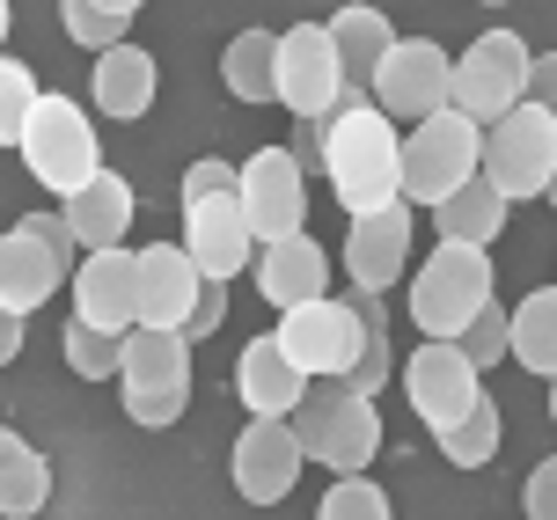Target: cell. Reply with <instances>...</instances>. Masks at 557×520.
Here are the masks:
<instances>
[{
    "mask_svg": "<svg viewBox=\"0 0 557 520\" xmlns=\"http://www.w3.org/2000/svg\"><path fill=\"white\" fill-rule=\"evenodd\" d=\"M45 498H52V462L15 425H0V513L29 520V513H45Z\"/></svg>",
    "mask_w": 557,
    "mask_h": 520,
    "instance_id": "4316f807",
    "label": "cell"
},
{
    "mask_svg": "<svg viewBox=\"0 0 557 520\" xmlns=\"http://www.w3.org/2000/svg\"><path fill=\"white\" fill-rule=\"evenodd\" d=\"M257 272V294L272 308H294V301H315V294H331V249L315 243L308 227H294V235H272V243H257L250 257Z\"/></svg>",
    "mask_w": 557,
    "mask_h": 520,
    "instance_id": "e0dca14e",
    "label": "cell"
},
{
    "mask_svg": "<svg viewBox=\"0 0 557 520\" xmlns=\"http://www.w3.org/2000/svg\"><path fill=\"white\" fill-rule=\"evenodd\" d=\"M433 213V227H441L447 243H499V227H506V198H499V184L476 169V176H462L455 191L441 198V206H425Z\"/></svg>",
    "mask_w": 557,
    "mask_h": 520,
    "instance_id": "603a6c76",
    "label": "cell"
},
{
    "mask_svg": "<svg viewBox=\"0 0 557 520\" xmlns=\"http://www.w3.org/2000/svg\"><path fill=\"white\" fill-rule=\"evenodd\" d=\"M286 425H294L308 462H323L331 476L367 469L374 455H382V411H374V396L331 382V374H315V382L301 388V404L286 411Z\"/></svg>",
    "mask_w": 557,
    "mask_h": 520,
    "instance_id": "7a4b0ae2",
    "label": "cell"
},
{
    "mask_svg": "<svg viewBox=\"0 0 557 520\" xmlns=\"http://www.w3.org/2000/svg\"><path fill=\"white\" fill-rule=\"evenodd\" d=\"M184 249L206 278H235L257 257V227L243 213V191H213V198H184Z\"/></svg>",
    "mask_w": 557,
    "mask_h": 520,
    "instance_id": "5bb4252c",
    "label": "cell"
},
{
    "mask_svg": "<svg viewBox=\"0 0 557 520\" xmlns=\"http://www.w3.org/2000/svg\"><path fill=\"white\" fill-rule=\"evenodd\" d=\"M550 425H557V374H550Z\"/></svg>",
    "mask_w": 557,
    "mask_h": 520,
    "instance_id": "f6af8a7d",
    "label": "cell"
},
{
    "mask_svg": "<svg viewBox=\"0 0 557 520\" xmlns=\"http://www.w3.org/2000/svg\"><path fill=\"white\" fill-rule=\"evenodd\" d=\"M492 8H506V0H492Z\"/></svg>",
    "mask_w": 557,
    "mask_h": 520,
    "instance_id": "7dc6e473",
    "label": "cell"
},
{
    "mask_svg": "<svg viewBox=\"0 0 557 520\" xmlns=\"http://www.w3.org/2000/svg\"><path fill=\"white\" fill-rule=\"evenodd\" d=\"M484 301H492V257H484V243H447L441 235V249L411 272V323L425 337H462Z\"/></svg>",
    "mask_w": 557,
    "mask_h": 520,
    "instance_id": "277c9868",
    "label": "cell"
},
{
    "mask_svg": "<svg viewBox=\"0 0 557 520\" xmlns=\"http://www.w3.org/2000/svg\"><path fill=\"white\" fill-rule=\"evenodd\" d=\"M45 88H37V74H29L23 59H8L0 52V147H15L23 139V117H29V103H37Z\"/></svg>",
    "mask_w": 557,
    "mask_h": 520,
    "instance_id": "d6a6232c",
    "label": "cell"
},
{
    "mask_svg": "<svg viewBox=\"0 0 557 520\" xmlns=\"http://www.w3.org/2000/svg\"><path fill=\"white\" fill-rule=\"evenodd\" d=\"M404 396H411V418L425 433H441L484 396V367H476L455 337H425L411 359H404Z\"/></svg>",
    "mask_w": 557,
    "mask_h": 520,
    "instance_id": "9c48e42d",
    "label": "cell"
},
{
    "mask_svg": "<svg viewBox=\"0 0 557 520\" xmlns=\"http://www.w3.org/2000/svg\"><path fill=\"white\" fill-rule=\"evenodd\" d=\"M301 388H308V374L286 359V345H278L272 330L243 345V359H235V396H243L250 418H286L301 404Z\"/></svg>",
    "mask_w": 557,
    "mask_h": 520,
    "instance_id": "d6986e66",
    "label": "cell"
},
{
    "mask_svg": "<svg viewBox=\"0 0 557 520\" xmlns=\"http://www.w3.org/2000/svg\"><path fill=\"white\" fill-rule=\"evenodd\" d=\"M301 439L286 418H250L243 433H235V455H227V476H235V492L250 498V506H278V498L301 484Z\"/></svg>",
    "mask_w": 557,
    "mask_h": 520,
    "instance_id": "4fadbf2b",
    "label": "cell"
},
{
    "mask_svg": "<svg viewBox=\"0 0 557 520\" xmlns=\"http://www.w3.org/2000/svg\"><path fill=\"white\" fill-rule=\"evenodd\" d=\"M15 154L29 162V176H37V184H45L52 198H66L74 184H88V176L103 169V147H96V125H88V110H82V103H66V96H37V103H29Z\"/></svg>",
    "mask_w": 557,
    "mask_h": 520,
    "instance_id": "5b68a950",
    "label": "cell"
},
{
    "mask_svg": "<svg viewBox=\"0 0 557 520\" xmlns=\"http://www.w3.org/2000/svg\"><path fill=\"white\" fill-rule=\"evenodd\" d=\"M529 37L521 29H484V37H470V52L455 59V82H447V103L470 110L476 125H492V117H506V110L529 96Z\"/></svg>",
    "mask_w": 557,
    "mask_h": 520,
    "instance_id": "ba28073f",
    "label": "cell"
},
{
    "mask_svg": "<svg viewBox=\"0 0 557 520\" xmlns=\"http://www.w3.org/2000/svg\"><path fill=\"white\" fill-rule=\"evenodd\" d=\"M23 323H29V315H15V308L0 301V367H8V359L23 352Z\"/></svg>",
    "mask_w": 557,
    "mask_h": 520,
    "instance_id": "b9f144b4",
    "label": "cell"
},
{
    "mask_svg": "<svg viewBox=\"0 0 557 520\" xmlns=\"http://www.w3.org/2000/svg\"><path fill=\"white\" fill-rule=\"evenodd\" d=\"M29 235H45V249H52L59 264L74 272V257H82V243H74V227H66V213H23Z\"/></svg>",
    "mask_w": 557,
    "mask_h": 520,
    "instance_id": "8d00e7d4",
    "label": "cell"
},
{
    "mask_svg": "<svg viewBox=\"0 0 557 520\" xmlns=\"http://www.w3.org/2000/svg\"><path fill=\"white\" fill-rule=\"evenodd\" d=\"M323 184L337 191L345 213H374L404 198V133L396 117L367 88H345L331 110V139H323Z\"/></svg>",
    "mask_w": 557,
    "mask_h": 520,
    "instance_id": "6da1fadb",
    "label": "cell"
},
{
    "mask_svg": "<svg viewBox=\"0 0 557 520\" xmlns=\"http://www.w3.org/2000/svg\"><path fill=\"white\" fill-rule=\"evenodd\" d=\"M529 103H543L557 117V52H535L529 59Z\"/></svg>",
    "mask_w": 557,
    "mask_h": 520,
    "instance_id": "60d3db41",
    "label": "cell"
},
{
    "mask_svg": "<svg viewBox=\"0 0 557 520\" xmlns=\"http://www.w3.org/2000/svg\"><path fill=\"white\" fill-rule=\"evenodd\" d=\"M323 520H389V492L367 476V469H345V476H331V492H323V506H315Z\"/></svg>",
    "mask_w": 557,
    "mask_h": 520,
    "instance_id": "f546056e",
    "label": "cell"
},
{
    "mask_svg": "<svg viewBox=\"0 0 557 520\" xmlns=\"http://www.w3.org/2000/svg\"><path fill=\"white\" fill-rule=\"evenodd\" d=\"M331 45H337V66H345V88H367L374 82V66H382V52L396 45V29L382 8H367V0H345L331 15Z\"/></svg>",
    "mask_w": 557,
    "mask_h": 520,
    "instance_id": "d4e9b609",
    "label": "cell"
},
{
    "mask_svg": "<svg viewBox=\"0 0 557 520\" xmlns=\"http://www.w3.org/2000/svg\"><path fill=\"white\" fill-rule=\"evenodd\" d=\"M447 82H455V59H447L441 45H425V37H396L389 52H382V66H374L367 96L389 110L396 125H418V117H433V110L447 103Z\"/></svg>",
    "mask_w": 557,
    "mask_h": 520,
    "instance_id": "8fae6325",
    "label": "cell"
},
{
    "mask_svg": "<svg viewBox=\"0 0 557 520\" xmlns=\"http://www.w3.org/2000/svg\"><path fill=\"white\" fill-rule=\"evenodd\" d=\"M184 411H191V382H125V418L147 425V433L176 425Z\"/></svg>",
    "mask_w": 557,
    "mask_h": 520,
    "instance_id": "1f68e13d",
    "label": "cell"
},
{
    "mask_svg": "<svg viewBox=\"0 0 557 520\" xmlns=\"http://www.w3.org/2000/svg\"><path fill=\"white\" fill-rule=\"evenodd\" d=\"M411 198H396V206H374V213H352L345 220V272L352 286H374V294H389L396 278L411 272Z\"/></svg>",
    "mask_w": 557,
    "mask_h": 520,
    "instance_id": "9a60e30c",
    "label": "cell"
},
{
    "mask_svg": "<svg viewBox=\"0 0 557 520\" xmlns=\"http://www.w3.org/2000/svg\"><path fill=\"white\" fill-rule=\"evenodd\" d=\"M59 206H66V227H74V243H82V249L125 243V227H133V213H139L133 184H125L117 169H96V176H88V184H74Z\"/></svg>",
    "mask_w": 557,
    "mask_h": 520,
    "instance_id": "44dd1931",
    "label": "cell"
},
{
    "mask_svg": "<svg viewBox=\"0 0 557 520\" xmlns=\"http://www.w3.org/2000/svg\"><path fill=\"white\" fill-rule=\"evenodd\" d=\"M476 169L499 184L506 206L543 198V191H550V169H557V117L543 103H529V96H521L506 117H492V125H484V154H476Z\"/></svg>",
    "mask_w": 557,
    "mask_h": 520,
    "instance_id": "8992f818",
    "label": "cell"
},
{
    "mask_svg": "<svg viewBox=\"0 0 557 520\" xmlns=\"http://www.w3.org/2000/svg\"><path fill=\"white\" fill-rule=\"evenodd\" d=\"M133 264H139V323L184 330L198 286H206V272L191 264V249L184 243H147V249H133Z\"/></svg>",
    "mask_w": 557,
    "mask_h": 520,
    "instance_id": "ac0fdd59",
    "label": "cell"
},
{
    "mask_svg": "<svg viewBox=\"0 0 557 520\" xmlns=\"http://www.w3.org/2000/svg\"><path fill=\"white\" fill-rule=\"evenodd\" d=\"M476 154H484V125H476L470 110L441 103L433 117H418L411 139H404V198H411L418 213L441 206L462 176H476Z\"/></svg>",
    "mask_w": 557,
    "mask_h": 520,
    "instance_id": "52a82bcc",
    "label": "cell"
},
{
    "mask_svg": "<svg viewBox=\"0 0 557 520\" xmlns=\"http://www.w3.org/2000/svg\"><path fill=\"white\" fill-rule=\"evenodd\" d=\"M235 191H243V213H250L257 243L308 227V169L294 162V147H257L243 162V176H235Z\"/></svg>",
    "mask_w": 557,
    "mask_h": 520,
    "instance_id": "7c38bea8",
    "label": "cell"
},
{
    "mask_svg": "<svg viewBox=\"0 0 557 520\" xmlns=\"http://www.w3.org/2000/svg\"><path fill=\"white\" fill-rule=\"evenodd\" d=\"M455 345H462L476 367H499V359H506V308H499V301H484V308L470 315V330L455 337Z\"/></svg>",
    "mask_w": 557,
    "mask_h": 520,
    "instance_id": "e575fe53",
    "label": "cell"
},
{
    "mask_svg": "<svg viewBox=\"0 0 557 520\" xmlns=\"http://www.w3.org/2000/svg\"><path fill=\"white\" fill-rule=\"evenodd\" d=\"M272 337L286 345V359L301 367L308 382H315V374L345 382V374L367 359V286H352V294H315V301L278 308Z\"/></svg>",
    "mask_w": 557,
    "mask_h": 520,
    "instance_id": "3957f363",
    "label": "cell"
},
{
    "mask_svg": "<svg viewBox=\"0 0 557 520\" xmlns=\"http://www.w3.org/2000/svg\"><path fill=\"white\" fill-rule=\"evenodd\" d=\"M117 382H191V337L169 323H133L117 345Z\"/></svg>",
    "mask_w": 557,
    "mask_h": 520,
    "instance_id": "484cf974",
    "label": "cell"
},
{
    "mask_svg": "<svg viewBox=\"0 0 557 520\" xmlns=\"http://www.w3.org/2000/svg\"><path fill=\"white\" fill-rule=\"evenodd\" d=\"M323 139H331V110L323 117H294V162L323 169Z\"/></svg>",
    "mask_w": 557,
    "mask_h": 520,
    "instance_id": "ab89813d",
    "label": "cell"
},
{
    "mask_svg": "<svg viewBox=\"0 0 557 520\" xmlns=\"http://www.w3.org/2000/svg\"><path fill=\"white\" fill-rule=\"evenodd\" d=\"M227 323V278H206V286H198V301H191V315H184V337H213V330Z\"/></svg>",
    "mask_w": 557,
    "mask_h": 520,
    "instance_id": "d590c367",
    "label": "cell"
},
{
    "mask_svg": "<svg viewBox=\"0 0 557 520\" xmlns=\"http://www.w3.org/2000/svg\"><path fill=\"white\" fill-rule=\"evenodd\" d=\"M521 506H529V520H557V455L529 469V484H521Z\"/></svg>",
    "mask_w": 557,
    "mask_h": 520,
    "instance_id": "74e56055",
    "label": "cell"
},
{
    "mask_svg": "<svg viewBox=\"0 0 557 520\" xmlns=\"http://www.w3.org/2000/svg\"><path fill=\"white\" fill-rule=\"evenodd\" d=\"M272 103H286L294 117H323L345 96V66H337L331 23H294L278 29V74H272Z\"/></svg>",
    "mask_w": 557,
    "mask_h": 520,
    "instance_id": "30bf717a",
    "label": "cell"
},
{
    "mask_svg": "<svg viewBox=\"0 0 557 520\" xmlns=\"http://www.w3.org/2000/svg\"><path fill=\"white\" fill-rule=\"evenodd\" d=\"M499 439H506L499 404H492V396H476V404L455 418V425H441V433H433V447H441L455 469H484L492 455H499Z\"/></svg>",
    "mask_w": 557,
    "mask_h": 520,
    "instance_id": "f1b7e54d",
    "label": "cell"
},
{
    "mask_svg": "<svg viewBox=\"0 0 557 520\" xmlns=\"http://www.w3.org/2000/svg\"><path fill=\"white\" fill-rule=\"evenodd\" d=\"M543 198H550V206H557V169H550V191H543Z\"/></svg>",
    "mask_w": 557,
    "mask_h": 520,
    "instance_id": "bcb514c9",
    "label": "cell"
},
{
    "mask_svg": "<svg viewBox=\"0 0 557 520\" xmlns=\"http://www.w3.org/2000/svg\"><path fill=\"white\" fill-rule=\"evenodd\" d=\"M506 359L543 374V382L557 374V278L550 286H529L521 308H506Z\"/></svg>",
    "mask_w": 557,
    "mask_h": 520,
    "instance_id": "cb8c5ba5",
    "label": "cell"
},
{
    "mask_svg": "<svg viewBox=\"0 0 557 520\" xmlns=\"http://www.w3.org/2000/svg\"><path fill=\"white\" fill-rule=\"evenodd\" d=\"M8 29H15V8L0 0V52H8Z\"/></svg>",
    "mask_w": 557,
    "mask_h": 520,
    "instance_id": "ee69618b",
    "label": "cell"
},
{
    "mask_svg": "<svg viewBox=\"0 0 557 520\" xmlns=\"http://www.w3.org/2000/svg\"><path fill=\"white\" fill-rule=\"evenodd\" d=\"M74 315L96 330H133L139 323V264L125 243H103V249H82L74 257Z\"/></svg>",
    "mask_w": 557,
    "mask_h": 520,
    "instance_id": "2e32d148",
    "label": "cell"
},
{
    "mask_svg": "<svg viewBox=\"0 0 557 520\" xmlns=\"http://www.w3.org/2000/svg\"><path fill=\"white\" fill-rule=\"evenodd\" d=\"M117 345H125V330H96V323H66V367L82 374V382H117Z\"/></svg>",
    "mask_w": 557,
    "mask_h": 520,
    "instance_id": "4dcf8cb0",
    "label": "cell"
},
{
    "mask_svg": "<svg viewBox=\"0 0 557 520\" xmlns=\"http://www.w3.org/2000/svg\"><path fill=\"white\" fill-rule=\"evenodd\" d=\"M59 278H66V264L45 249V235H29L23 220H15L0 235V301L15 308V315H37L59 294Z\"/></svg>",
    "mask_w": 557,
    "mask_h": 520,
    "instance_id": "7402d4cb",
    "label": "cell"
},
{
    "mask_svg": "<svg viewBox=\"0 0 557 520\" xmlns=\"http://www.w3.org/2000/svg\"><path fill=\"white\" fill-rule=\"evenodd\" d=\"M278 29H243V37H227V52H221V82L235 103H272L278 88Z\"/></svg>",
    "mask_w": 557,
    "mask_h": 520,
    "instance_id": "83f0119b",
    "label": "cell"
},
{
    "mask_svg": "<svg viewBox=\"0 0 557 520\" xmlns=\"http://www.w3.org/2000/svg\"><path fill=\"white\" fill-rule=\"evenodd\" d=\"M59 23H66V37H74L82 52H103V45H117V37H125V15L96 8V0H59Z\"/></svg>",
    "mask_w": 557,
    "mask_h": 520,
    "instance_id": "836d02e7",
    "label": "cell"
},
{
    "mask_svg": "<svg viewBox=\"0 0 557 520\" xmlns=\"http://www.w3.org/2000/svg\"><path fill=\"white\" fill-rule=\"evenodd\" d=\"M154 52H139V45H103L96 52V74H88V96H96V110L103 117H117V125H133V117H147L154 110Z\"/></svg>",
    "mask_w": 557,
    "mask_h": 520,
    "instance_id": "ffe728a7",
    "label": "cell"
},
{
    "mask_svg": "<svg viewBox=\"0 0 557 520\" xmlns=\"http://www.w3.org/2000/svg\"><path fill=\"white\" fill-rule=\"evenodd\" d=\"M235 176H243L235 162H213V154H206V162H191V169H184V198H213V191H235Z\"/></svg>",
    "mask_w": 557,
    "mask_h": 520,
    "instance_id": "f35d334b",
    "label": "cell"
},
{
    "mask_svg": "<svg viewBox=\"0 0 557 520\" xmlns=\"http://www.w3.org/2000/svg\"><path fill=\"white\" fill-rule=\"evenodd\" d=\"M96 8H111V15H125V23L139 15V0H96Z\"/></svg>",
    "mask_w": 557,
    "mask_h": 520,
    "instance_id": "7bdbcfd3",
    "label": "cell"
}]
</instances>
